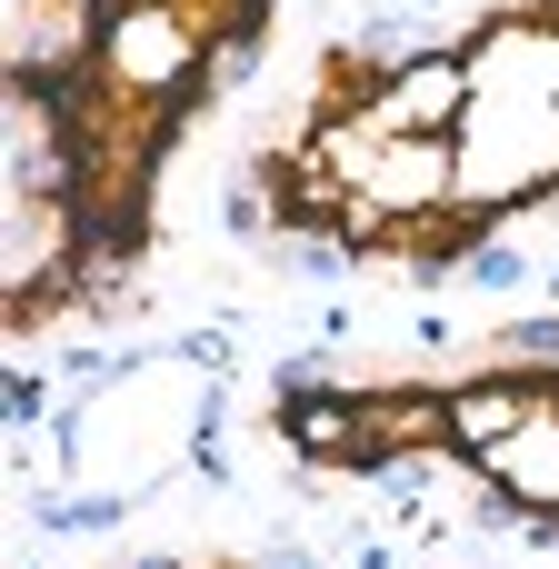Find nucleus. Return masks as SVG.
Masks as SVG:
<instances>
[{"instance_id":"obj_1","label":"nucleus","mask_w":559,"mask_h":569,"mask_svg":"<svg viewBox=\"0 0 559 569\" xmlns=\"http://www.w3.org/2000/svg\"><path fill=\"white\" fill-rule=\"evenodd\" d=\"M480 80H470V50H410L380 90H370V120L390 140H460Z\"/></svg>"},{"instance_id":"obj_2","label":"nucleus","mask_w":559,"mask_h":569,"mask_svg":"<svg viewBox=\"0 0 559 569\" xmlns=\"http://www.w3.org/2000/svg\"><path fill=\"white\" fill-rule=\"evenodd\" d=\"M540 390H550V370H490V380L450 390V450H460V460L500 450V440H510V430L540 410Z\"/></svg>"}]
</instances>
